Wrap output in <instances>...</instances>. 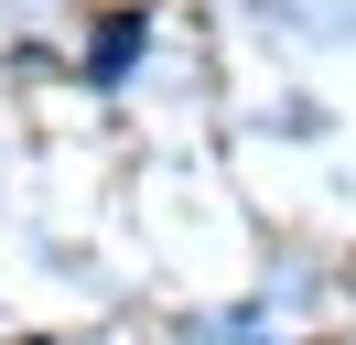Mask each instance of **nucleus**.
<instances>
[{"label":"nucleus","mask_w":356,"mask_h":345,"mask_svg":"<svg viewBox=\"0 0 356 345\" xmlns=\"http://www.w3.org/2000/svg\"><path fill=\"white\" fill-rule=\"evenodd\" d=\"M140 43H152V22H140V11H119L108 33L87 43V76H97V86H119V76H130V65H140Z\"/></svg>","instance_id":"1"}]
</instances>
